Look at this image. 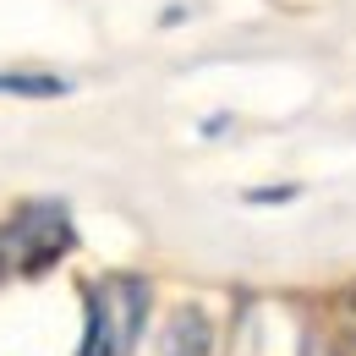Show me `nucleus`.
<instances>
[{
  "label": "nucleus",
  "mask_w": 356,
  "mask_h": 356,
  "mask_svg": "<svg viewBox=\"0 0 356 356\" xmlns=\"http://www.w3.org/2000/svg\"><path fill=\"white\" fill-rule=\"evenodd\" d=\"M302 356H356V329H340V334H307Z\"/></svg>",
  "instance_id": "39448f33"
},
{
  "label": "nucleus",
  "mask_w": 356,
  "mask_h": 356,
  "mask_svg": "<svg viewBox=\"0 0 356 356\" xmlns=\"http://www.w3.org/2000/svg\"><path fill=\"white\" fill-rule=\"evenodd\" d=\"M296 186H264V192H247V203H291Z\"/></svg>",
  "instance_id": "423d86ee"
},
{
  "label": "nucleus",
  "mask_w": 356,
  "mask_h": 356,
  "mask_svg": "<svg viewBox=\"0 0 356 356\" xmlns=\"http://www.w3.org/2000/svg\"><path fill=\"white\" fill-rule=\"evenodd\" d=\"M72 247H77L72 209L60 197H33V203H22L11 220L0 225V274L33 280V274L55 268Z\"/></svg>",
  "instance_id": "f257e3e1"
},
{
  "label": "nucleus",
  "mask_w": 356,
  "mask_h": 356,
  "mask_svg": "<svg viewBox=\"0 0 356 356\" xmlns=\"http://www.w3.org/2000/svg\"><path fill=\"white\" fill-rule=\"evenodd\" d=\"M88 329H83V351L77 356H127L148 323V285L143 280H104L83 291Z\"/></svg>",
  "instance_id": "f03ea898"
},
{
  "label": "nucleus",
  "mask_w": 356,
  "mask_h": 356,
  "mask_svg": "<svg viewBox=\"0 0 356 356\" xmlns=\"http://www.w3.org/2000/svg\"><path fill=\"white\" fill-rule=\"evenodd\" d=\"M214 351V323L203 307H176L165 329V356H209Z\"/></svg>",
  "instance_id": "7ed1b4c3"
},
{
  "label": "nucleus",
  "mask_w": 356,
  "mask_h": 356,
  "mask_svg": "<svg viewBox=\"0 0 356 356\" xmlns=\"http://www.w3.org/2000/svg\"><path fill=\"white\" fill-rule=\"evenodd\" d=\"M0 93H17V99H66L72 83L55 77V72H0Z\"/></svg>",
  "instance_id": "20e7f679"
}]
</instances>
